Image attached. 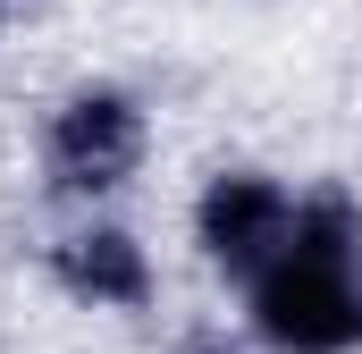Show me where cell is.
<instances>
[{
  "instance_id": "obj_4",
  "label": "cell",
  "mask_w": 362,
  "mask_h": 354,
  "mask_svg": "<svg viewBox=\"0 0 362 354\" xmlns=\"http://www.w3.org/2000/svg\"><path fill=\"white\" fill-rule=\"evenodd\" d=\"M59 278L76 287V295H93V304H144V253H135V236H118V228H93V236H76L68 253H59Z\"/></svg>"
},
{
  "instance_id": "obj_1",
  "label": "cell",
  "mask_w": 362,
  "mask_h": 354,
  "mask_svg": "<svg viewBox=\"0 0 362 354\" xmlns=\"http://www.w3.org/2000/svg\"><path fill=\"white\" fill-rule=\"evenodd\" d=\"M253 321L262 338L286 354H337L362 338V278L354 262L329 253H278V270H262L253 287Z\"/></svg>"
},
{
  "instance_id": "obj_2",
  "label": "cell",
  "mask_w": 362,
  "mask_h": 354,
  "mask_svg": "<svg viewBox=\"0 0 362 354\" xmlns=\"http://www.w3.org/2000/svg\"><path fill=\"white\" fill-rule=\"evenodd\" d=\"M286 236H295V211H286V194H278L270 177H219L202 194V245H211V262L278 270Z\"/></svg>"
},
{
  "instance_id": "obj_3",
  "label": "cell",
  "mask_w": 362,
  "mask_h": 354,
  "mask_svg": "<svg viewBox=\"0 0 362 354\" xmlns=\"http://www.w3.org/2000/svg\"><path fill=\"white\" fill-rule=\"evenodd\" d=\"M144 152V118L127 110V93H76L51 127V161L68 185H118Z\"/></svg>"
}]
</instances>
